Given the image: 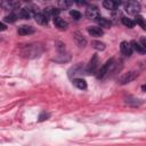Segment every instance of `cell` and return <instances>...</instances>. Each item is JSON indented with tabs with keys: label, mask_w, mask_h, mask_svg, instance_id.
<instances>
[{
	"label": "cell",
	"mask_w": 146,
	"mask_h": 146,
	"mask_svg": "<svg viewBox=\"0 0 146 146\" xmlns=\"http://www.w3.org/2000/svg\"><path fill=\"white\" fill-rule=\"evenodd\" d=\"M130 43H131L132 49H133L135 51H137L138 54H141V55H143V54H145V52H146L145 48L143 47V44H141L140 42H137V41H135V40H133V41H131Z\"/></svg>",
	"instance_id": "15"
},
{
	"label": "cell",
	"mask_w": 146,
	"mask_h": 146,
	"mask_svg": "<svg viewBox=\"0 0 146 146\" xmlns=\"http://www.w3.org/2000/svg\"><path fill=\"white\" fill-rule=\"evenodd\" d=\"M140 43L143 44V47H144L145 50H146V39H145V38H141V39H140Z\"/></svg>",
	"instance_id": "25"
},
{
	"label": "cell",
	"mask_w": 146,
	"mask_h": 146,
	"mask_svg": "<svg viewBox=\"0 0 146 146\" xmlns=\"http://www.w3.org/2000/svg\"><path fill=\"white\" fill-rule=\"evenodd\" d=\"M73 84H74L78 89H81V90H83V89L87 88V82H86L83 79H80V78L73 79Z\"/></svg>",
	"instance_id": "17"
},
{
	"label": "cell",
	"mask_w": 146,
	"mask_h": 146,
	"mask_svg": "<svg viewBox=\"0 0 146 146\" xmlns=\"http://www.w3.org/2000/svg\"><path fill=\"white\" fill-rule=\"evenodd\" d=\"M120 5H121V1H114V0H105V1H103V6L106 9H111V10L116 9Z\"/></svg>",
	"instance_id": "10"
},
{
	"label": "cell",
	"mask_w": 146,
	"mask_h": 146,
	"mask_svg": "<svg viewBox=\"0 0 146 146\" xmlns=\"http://www.w3.org/2000/svg\"><path fill=\"white\" fill-rule=\"evenodd\" d=\"M87 31H88V33H89L91 36H102V35L104 34L103 30H102L100 27H98V26H89V27L87 29Z\"/></svg>",
	"instance_id": "12"
},
{
	"label": "cell",
	"mask_w": 146,
	"mask_h": 146,
	"mask_svg": "<svg viewBox=\"0 0 146 146\" xmlns=\"http://www.w3.org/2000/svg\"><path fill=\"white\" fill-rule=\"evenodd\" d=\"M122 24H123L124 26L129 27V29H132V27L135 26V22L131 21V19L128 18V17H122Z\"/></svg>",
	"instance_id": "20"
},
{
	"label": "cell",
	"mask_w": 146,
	"mask_h": 146,
	"mask_svg": "<svg viewBox=\"0 0 146 146\" xmlns=\"http://www.w3.org/2000/svg\"><path fill=\"white\" fill-rule=\"evenodd\" d=\"M97 67H98V56L94 55L91 57V59L89 60L88 66L86 67L87 74H95V73H97Z\"/></svg>",
	"instance_id": "3"
},
{
	"label": "cell",
	"mask_w": 146,
	"mask_h": 146,
	"mask_svg": "<svg viewBox=\"0 0 146 146\" xmlns=\"http://www.w3.org/2000/svg\"><path fill=\"white\" fill-rule=\"evenodd\" d=\"M86 16L90 19H97L99 17V10L95 6H88L86 9Z\"/></svg>",
	"instance_id": "5"
},
{
	"label": "cell",
	"mask_w": 146,
	"mask_h": 146,
	"mask_svg": "<svg viewBox=\"0 0 146 146\" xmlns=\"http://www.w3.org/2000/svg\"><path fill=\"white\" fill-rule=\"evenodd\" d=\"M136 78H137V73L133 72V71H130V72L124 73L123 75H121V76L119 78V83H120V84H127V83L133 81Z\"/></svg>",
	"instance_id": "4"
},
{
	"label": "cell",
	"mask_w": 146,
	"mask_h": 146,
	"mask_svg": "<svg viewBox=\"0 0 146 146\" xmlns=\"http://www.w3.org/2000/svg\"><path fill=\"white\" fill-rule=\"evenodd\" d=\"M124 10L130 15L137 16V14L140 10V5L137 1H128L127 3H124Z\"/></svg>",
	"instance_id": "2"
},
{
	"label": "cell",
	"mask_w": 146,
	"mask_h": 146,
	"mask_svg": "<svg viewBox=\"0 0 146 146\" xmlns=\"http://www.w3.org/2000/svg\"><path fill=\"white\" fill-rule=\"evenodd\" d=\"M92 47L96 49V50H104L105 49V43L100 42V41H94L92 42Z\"/></svg>",
	"instance_id": "22"
},
{
	"label": "cell",
	"mask_w": 146,
	"mask_h": 146,
	"mask_svg": "<svg viewBox=\"0 0 146 146\" xmlns=\"http://www.w3.org/2000/svg\"><path fill=\"white\" fill-rule=\"evenodd\" d=\"M120 50H121V52L124 55V56H131V54H132V51H133V49H132V47H131V43L130 42H127V41H122L121 42V46H120Z\"/></svg>",
	"instance_id": "6"
},
{
	"label": "cell",
	"mask_w": 146,
	"mask_h": 146,
	"mask_svg": "<svg viewBox=\"0 0 146 146\" xmlns=\"http://www.w3.org/2000/svg\"><path fill=\"white\" fill-rule=\"evenodd\" d=\"M18 18V15L17 13H10L9 15H7L5 17V22H8V23H14L16 22V19Z\"/></svg>",
	"instance_id": "18"
},
{
	"label": "cell",
	"mask_w": 146,
	"mask_h": 146,
	"mask_svg": "<svg viewBox=\"0 0 146 146\" xmlns=\"http://www.w3.org/2000/svg\"><path fill=\"white\" fill-rule=\"evenodd\" d=\"M34 19H35V22L38 23V24H40V25H48V18L43 15V13H38L35 16H34Z\"/></svg>",
	"instance_id": "14"
},
{
	"label": "cell",
	"mask_w": 146,
	"mask_h": 146,
	"mask_svg": "<svg viewBox=\"0 0 146 146\" xmlns=\"http://www.w3.org/2000/svg\"><path fill=\"white\" fill-rule=\"evenodd\" d=\"M70 15H71L75 21H78V19H80V18H81V14H80L78 10H71Z\"/></svg>",
	"instance_id": "24"
},
{
	"label": "cell",
	"mask_w": 146,
	"mask_h": 146,
	"mask_svg": "<svg viewBox=\"0 0 146 146\" xmlns=\"http://www.w3.org/2000/svg\"><path fill=\"white\" fill-rule=\"evenodd\" d=\"M34 32H35L34 27H32L30 25H21L17 29V33L19 35H30V34H33Z\"/></svg>",
	"instance_id": "7"
},
{
	"label": "cell",
	"mask_w": 146,
	"mask_h": 146,
	"mask_svg": "<svg viewBox=\"0 0 146 146\" xmlns=\"http://www.w3.org/2000/svg\"><path fill=\"white\" fill-rule=\"evenodd\" d=\"M115 66V64H114V60L113 59H108L98 71H97V73H96V78L97 79H103L107 73H110L111 71H112V68Z\"/></svg>",
	"instance_id": "1"
},
{
	"label": "cell",
	"mask_w": 146,
	"mask_h": 146,
	"mask_svg": "<svg viewBox=\"0 0 146 146\" xmlns=\"http://www.w3.org/2000/svg\"><path fill=\"white\" fill-rule=\"evenodd\" d=\"M97 23L100 25V27H106V29H110L111 27V25H112V23H111V21L110 19H107V18H105V17H98L97 19Z\"/></svg>",
	"instance_id": "16"
},
{
	"label": "cell",
	"mask_w": 146,
	"mask_h": 146,
	"mask_svg": "<svg viewBox=\"0 0 146 146\" xmlns=\"http://www.w3.org/2000/svg\"><path fill=\"white\" fill-rule=\"evenodd\" d=\"M54 24H55V26H56V27H58L59 30H66V29H67V26H68L67 22H66V21H64L63 18H60L59 16L54 18Z\"/></svg>",
	"instance_id": "11"
},
{
	"label": "cell",
	"mask_w": 146,
	"mask_h": 146,
	"mask_svg": "<svg viewBox=\"0 0 146 146\" xmlns=\"http://www.w3.org/2000/svg\"><path fill=\"white\" fill-rule=\"evenodd\" d=\"M0 30H1V31H3V30H6V25H5L3 23H1V24H0Z\"/></svg>",
	"instance_id": "26"
},
{
	"label": "cell",
	"mask_w": 146,
	"mask_h": 146,
	"mask_svg": "<svg viewBox=\"0 0 146 146\" xmlns=\"http://www.w3.org/2000/svg\"><path fill=\"white\" fill-rule=\"evenodd\" d=\"M58 3H59V6H60V7H63V8H68L70 6H72V5H73V2H72V1H67V0H64V1H63V0H60Z\"/></svg>",
	"instance_id": "23"
},
{
	"label": "cell",
	"mask_w": 146,
	"mask_h": 146,
	"mask_svg": "<svg viewBox=\"0 0 146 146\" xmlns=\"http://www.w3.org/2000/svg\"><path fill=\"white\" fill-rule=\"evenodd\" d=\"M43 15L47 17V18H50V17H58V15H59V13H60V10L59 9H57V8H52V7H47V8H44L43 9Z\"/></svg>",
	"instance_id": "9"
},
{
	"label": "cell",
	"mask_w": 146,
	"mask_h": 146,
	"mask_svg": "<svg viewBox=\"0 0 146 146\" xmlns=\"http://www.w3.org/2000/svg\"><path fill=\"white\" fill-rule=\"evenodd\" d=\"M141 90H143V91H146V84L141 86Z\"/></svg>",
	"instance_id": "27"
},
{
	"label": "cell",
	"mask_w": 146,
	"mask_h": 146,
	"mask_svg": "<svg viewBox=\"0 0 146 146\" xmlns=\"http://www.w3.org/2000/svg\"><path fill=\"white\" fill-rule=\"evenodd\" d=\"M73 39H74V42H75L80 48L86 47L87 40H86V38H84L80 32H74V33H73Z\"/></svg>",
	"instance_id": "8"
},
{
	"label": "cell",
	"mask_w": 146,
	"mask_h": 146,
	"mask_svg": "<svg viewBox=\"0 0 146 146\" xmlns=\"http://www.w3.org/2000/svg\"><path fill=\"white\" fill-rule=\"evenodd\" d=\"M135 22L141 27V29H144V30H146V22L144 21V18L141 17V16H139V15H137L136 17H135Z\"/></svg>",
	"instance_id": "21"
},
{
	"label": "cell",
	"mask_w": 146,
	"mask_h": 146,
	"mask_svg": "<svg viewBox=\"0 0 146 146\" xmlns=\"http://www.w3.org/2000/svg\"><path fill=\"white\" fill-rule=\"evenodd\" d=\"M19 1H2L1 2V7H3L5 9H17L19 7Z\"/></svg>",
	"instance_id": "13"
},
{
	"label": "cell",
	"mask_w": 146,
	"mask_h": 146,
	"mask_svg": "<svg viewBox=\"0 0 146 146\" xmlns=\"http://www.w3.org/2000/svg\"><path fill=\"white\" fill-rule=\"evenodd\" d=\"M125 103H127L128 105H130V106H139V105L141 104V102H140L139 99L132 98V97H129V98L125 100Z\"/></svg>",
	"instance_id": "19"
}]
</instances>
